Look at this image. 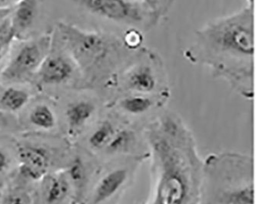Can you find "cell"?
<instances>
[{"mask_svg":"<svg viewBox=\"0 0 256 204\" xmlns=\"http://www.w3.org/2000/svg\"><path fill=\"white\" fill-rule=\"evenodd\" d=\"M152 191L146 204H201L203 160L182 118L166 111L147 125Z\"/></svg>","mask_w":256,"mask_h":204,"instance_id":"obj_1","label":"cell"},{"mask_svg":"<svg viewBox=\"0 0 256 204\" xmlns=\"http://www.w3.org/2000/svg\"><path fill=\"white\" fill-rule=\"evenodd\" d=\"M254 6L247 5L218 17L196 30L183 55L193 65L210 70L246 99L254 95L256 73Z\"/></svg>","mask_w":256,"mask_h":204,"instance_id":"obj_2","label":"cell"},{"mask_svg":"<svg viewBox=\"0 0 256 204\" xmlns=\"http://www.w3.org/2000/svg\"><path fill=\"white\" fill-rule=\"evenodd\" d=\"M61 41L87 84L115 91L118 75L136 59L140 50L124 38L102 30L85 29L74 24H58Z\"/></svg>","mask_w":256,"mask_h":204,"instance_id":"obj_3","label":"cell"},{"mask_svg":"<svg viewBox=\"0 0 256 204\" xmlns=\"http://www.w3.org/2000/svg\"><path fill=\"white\" fill-rule=\"evenodd\" d=\"M201 204H254L252 156L234 152L208 155L203 161Z\"/></svg>","mask_w":256,"mask_h":204,"instance_id":"obj_4","label":"cell"},{"mask_svg":"<svg viewBox=\"0 0 256 204\" xmlns=\"http://www.w3.org/2000/svg\"><path fill=\"white\" fill-rule=\"evenodd\" d=\"M88 15L108 25V32L124 38L128 32L146 34L156 28L162 15L143 0H70Z\"/></svg>","mask_w":256,"mask_h":204,"instance_id":"obj_5","label":"cell"},{"mask_svg":"<svg viewBox=\"0 0 256 204\" xmlns=\"http://www.w3.org/2000/svg\"><path fill=\"white\" fill-rule=\"evenodd\" d=\"M116 93L140 94L168 98L165 64L160 54L143 46L136 59L117 78Z\"/></svg>","mask_w":256,"mask_h":204,"instance_id":"obj_6","label":"cell"},{"mask_svg":"<svg viewBox=\"0 0 256 204\" xmlns=\"http://www.w3.org/2000/svg\"><path fill=\"white\" fill-rule=\"evenodd\" d=\"M52 45L51 34H44L20 44L2 67L0 80L6 83H20L31 79L52 51Z\"/></svg>","mask_w":256,"mask_h":204,"instance_id":"obj_7","label":"cell"},{"mask_svg":"<svg viewBox=\"0 0 256 204\" xmlns=\"http://www.w3.org/2000/svg\"><path fill=\"white\" fill-rule=\"evenodd\" d=\"M76 73L80 74L78 68L70 55L50 52L36 75L44 85H58L70 81Z\"/></svg>","mask_w":256,"mask_h":204,"instance_id":"obj_8","label":"cell"},{"mask_svg":"<svg viewBox=\"0 0 256 204\" xmlns=\"http://www.w3.org/2000/svg\"><path fill=\"white\" fill-rule=\"evenodd\" d=\"M20 161V172L24 178L31 181L42 179L50 168V153L42 147L24 145L18 148Z\"/></svg>","mask_w":256,"mask_h":204,"instance_id":"obj_9","label":"cell"},{"mask_svg":"<svg viewBox=\"0 0 256 204\" xmlns=\"http://www.w3.org/2000/svg\"><path fill=\"white\" fill-rule=\"evenodd\" d=\"M131 171L126 167H118L107 173L96 187L92 204H102L110 201L126 186Z\"/></svg>","mask_w":256,"mask_h":204,"instance_id":"obj_10","label":"cell"},{"mask_svg":"<svg viewBox=\"0 0 256 204\" xmlns=\"http://www.w3.org/2000/svg\"><path fill=\"white\" fill-rule=\"evenodd\" d=\"M167 98L140 94L120 95L115 101L116 105L122 112L131 116L146 115L156 106L164 103Z\"/></svg>","mask_w":256,"mask_h":204,"instance_id":"obj_11","label":"cell"},{"mask_svg":"<svg viewBox=\"0 0 256 204\" xmlns=\"http://www.w3.org/2000/svg\"><path fill=\"white\" fill-rule=\"evenodd\" d=\"M38 14L37 0H20L10 13V21L16 38L24 36L32 28Z\"/></svg>","mask_w":256,"mask_h":204,"instance_id":"obj_12","label":"cell"},{"mask_svg":"<svg viewBox=\"0 0 256 204\" xmlns=\"http://www.w3.org/2000/svg\"><path fill=\"white\" fill-rule=\"evenodd\" d=\"M42 198L46 204H60L68 195L70 182L68 176L60 173L44 178Z\"/></svg>","mask_w":256,"mask_h":204,"instance_id":"obj_13","label":"cell"},{"mask_svg":"<svg viewBox=\"0 0 256 204\" xmlns=\"http://www.w3.org/2000/svg\"><path fill=\"white\" fill-rule=\"evenodd\" d=\"M96 111V105L91 100H78L70 103L65 115L70 131L84 128L92 118Z\"/></svg>","mask_w":256,"mask_h":204,"instance_id":"obj_14","label":"cell"},{"mask_svg":"<svg viewBox=\"0 0 256 204\" xmlns=\"http://www.w3.org/2000/svg\"><path fill=\"white\" fill-rule=\"evenodd\" d=\"M137 136L134 130L130 128H118L105 151L110 155H126L135 148Z\"/></svg>","mask_w":256,"mask_h":204,"instance_id":"obj_15","label":"cell"},{"mask_svg":"<svg viewBox=\"0 0 256 204\" xmlns=\"http://www.w3.org/2000/svg\"><path fill=\"white\" fill-rule=\"evenodd\" d=\"M30 101L28 91L16 87H8L0 96V106L6 111L15 112L22 109Z\"/></svg>","mask_w":256,"mask_h":204,"instance_id":"obj_16","label":"cell"},{"mask_svg":"<svg viewBox=\"0 0 256 204\" xmlns=\"http://www.w3.org/2000/svg\"><path fill=\"white\" fill-rule=\"evenodd\" d=\"M118 128L110 119L102 121L88 138L90 147L96 150L105 149Z\"/></svg>","mask_w":256,"mask_h":204,"instance_id":"obj_17","label":"cell"},{"mask_svg":"<svg viewBox=\"0 0 256 204\" xmlns=\"http://www.w3.org/2000/svg\"><path fill=\"white\" fill-rule=\"evenodd\" d=\"M28 119L32 125L44 130L52 129L56 124L54 111L44 104L34 107L30 111Z\"/></svg>","mask_w":256,"mask_h":204,"instance_id":"obj_18","label":"cell"},{"mask_svg":"<svg viewBox=\"0 0 256 204\" xmlns=\"http://www.w3.org/2000/svg\"><path fill=\"white\" fill-rule=\"evenodd\" d=\"M16 38V36L10 23V18L7 17L0 22V71L7 61Z\"/></svg>","mask_w":256,"mask_h":204,"instance_id":"obj_19","label":"cell"},{"mask_svg":"<svg viewBox=\"0 0 256 204\" xmlns=\"http://www.w3.org/2000/svg\"><path fill=\"white\" fill-rule=\"evenodd\" d=\"M68 178L75 189L82 194L88 184V175L86 167L81 158H76L72 161L68 167Z\"/></svg>","mask_w":256,"mask_h":204,"instance_id":"obj_20","label":"cell"},{"mask_svg":"<svg viewBox=\"0 0 256 204\" xmlns=\"http://www.w3.org/2000/svg\"><path fill=\"white\" fill-rule=\"evenodd\" d=\"M2 204H32V200L26 191L14 190L6 196Z\"/></svg>","mask_w":256,"mask_h":204,"instance_id":"obj_21","label":"cell"},{"mask_svg":"<svg viewBox=\"0 0 256 204\" xmlns=\"http://www.w3.org/2000/svg\"><path fill=\"white\" fill-rule=\"evenodd\" d=\"M8 166V160L5 151L0 148V174L4 173Z\"/></svg>","mask_w":256,"mask_h":204,"instance_id":"obj_22","label":"cell"},{"mask_svg":"<svg viewBox=\"0 0 256 204\" xmlns=\"http://www.w3.org/2000/svg\"><path fill=\"white\" fill-rule=\"evenodd\" d=\"M20 0H0V8H12Z\"/></svg>","mask_w":256,"mask_h":204,"instance_id":"obj_23","label":"cell"},{"mask_svg":"<svg viewBox=\"0 0 256 204\" xmlns=\"http://www.w3.org/2000/svg\"><path fill=\"white\" fill-rule=\"evenodd\" d=\"M12 9V8H0V22H2L5 18L10 16Z\"/></svg>","mask_w":256,"mask_h":204,"instance_id":"obj_24","label":"cell"},{"mask_svg":"<svg viewBox=\"0 0 256 204\" xmlns=\"http://www.w3.org/2000/svg\"><path fill=\"white\" fill-rule=\"evenodd\" d=\"M6 123V116L4 111L0 110V126H2Z\"/></svg>","mask_w":256,"mask_h":204,"instance_id":"obj_25","label":"cell"},{"mask_svg":"<svg viewBox=\"0 0 256 204\" xmlns=\"http://www.w3.org/2000/svg\"><path fill=\"white\" fill-rule=\"evenodd\" d=\"M246 1L248 5H251V6H254V0H246Z\"/></svg>","mask_w":256,"mask_h":204,"instance_id":"obj_26","label":"cell"}]
</instances>
